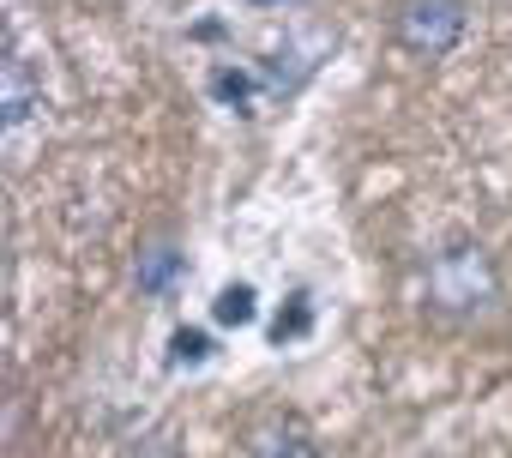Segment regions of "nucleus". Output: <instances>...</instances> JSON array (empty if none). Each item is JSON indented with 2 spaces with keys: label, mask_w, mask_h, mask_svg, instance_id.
<instances>
[{
  "label": "nucleus",
  "mask_w": 512,
  "mask_h": 458,
  "mask_svg": "<svg viewBox=\"0 0 512 458\" xmlns=\"http://www.w3.org/2000/svg\"><path fill=\"white\" fill-rule=\"evenodd\" d=\"M175 272H181V254H175V248H151V254L139 260V290H145V296H163V290L175 284Z\"/></svg>",
  "instance_id": "nucleus-5"
},
{
  "label": "nucleus",
  "mask_w": 512,
  "mask_h": 458,
  "mask_svg": "<svg viewBox=\"0 0 512 458\" xmlns=\"http://www.w3.org/2000/svg\"><path fill=\"white\" fill-rule=\"evenodd\" d=\"M43 97L31 91V73H25V61L19 55H7V127H19L31 109H37Z\"/></svg>",
  "instance_id": "nucleus-4"
},
{
  "label": "nucleus",
  "mask_w": 512,
  "mask_h": 458,
  "mask_svg": "<svg viewBox=\"0 0 512 458\" xmlns=\"http://www.w3.org/2000/svg\"><path fill=\"white\" fill-rule=\"evenodd\" d=\"M253 458H320V446H314L302 428H290V422H272V428H260V434H253Z\"/></svg>",
  "instance_id": "nucleus-3"
},
{
  "label": "nucleus",
  "mask_w": 512,
  "mask_h": 458,
  "mask_svg": "<svg viewBox=\"0 0 512 458\" xmlns=\"http://www.w3.org/2000/svg\"><path fill=\"white\" fill-rule=\"evenodd\" d=\"M217 320H223V326H247V320H253V290H247V284H229V290L217 296Z\"/></svg>",
  "instance_id": "nucleus-9"
},
{
  "label": "nucleus",
  "mask_w": 512,
  "mask_h": 458,
  "mask_svg": "<svg viewBox=\"0 0 512 458\" xmlns=\"http://www.w3.org/2000/svg\"><path fill=\"white\" fill-rule=\"evenodd\" d=\"M428 296L446 308V314H470V308H488L494 302V272H488V254L458 242L446 254L428 260Z\"/></svg>",
  "instance_id": "nucleus-1"
},
{
  "label": "nucleus",
  "mask_w": 512,
  "mask_h": 458,
  "mask_svg": "<svg viewBox=\"0 0 512 458\" xmlns=\"http://www.w3.org/2000/svg\"><path fill=\"white\" fill-rule=\"evenodd\" d=\"M464 37V0H404L398 43L416 55H446Z\"/></svg>",
  "instance_id": "nucleus-2"
},
{
  "label": "nucleus",
  "mask_w": 512,
  "mask_h": 458,
  "mask_svg": "<svg viewBox=\"0 0 512 458\" xmlns=\"http://www.w3.org/2000/svg\"><path fill=\"white\" fill-rule=\"evenodd\" d=\"M205 356H211V338H205V332H187V326H181V332L169 338V362H175V368H199Z\"/></svg>",
  "instance_id": "nucleus-8"
},
{
  "label": "nucleus",
  "mask_w": 512,
  "mask_h": 458,
  "mask_svg": "<svg viewBox=\"0 0 512 458\" xmlns=\"http://www.w3.org/2000/svg\"><path fill=\"white\" fill-rule=\"evenodd\" d=\"M253 7H278V0H253Z\"/></svg>",
  "instance_id": "nucleus-10"
},
{
  "label": "nucleus",
  "mask_w": 512,
  "mask_h": 458,
  "mask_svg": "<svg viewBox=\"0 0 512 458\" xmlns=\"http://www.w3.org/2000/svg\"><path fill=\"white\" fill-rule=\"evenodd\" d=\"M211 97H217V103H229V109H241V115H253V73L217 67V73H211Z\"/></svg>",
  "instance_id": "nucleus-6"
},
{
  "label": "nucleus",
  "mask_w": 512,
  "mask_h": 458,
  "mask_svg": "<svg viewBox=\"0 0 512 458\" xmlns=\"http://www.w3.org/2000/svg\"><path fill=\"white\" fill-rule=\"evenodd\" d=\"M308 326H314V308H308V296H290V308L278 314L272 338H278V344H290V338H308Z\"/></svg>",
  "instance_id": "nucleus-7"
}]
</instances>
